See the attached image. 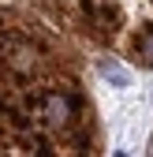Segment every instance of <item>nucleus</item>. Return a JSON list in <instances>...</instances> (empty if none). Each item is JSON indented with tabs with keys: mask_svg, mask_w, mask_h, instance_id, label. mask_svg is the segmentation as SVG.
Instances as JSON below:
<instances>
[{
	"mask_svg": "<svg viewBox=\"0 0 153 157\" xmlns=\"http://www.w3.org/2000/svg\"><path fill=\"white\" fill-rule=\"evenodd\" d=\"M127 52L135 56L142 67H153V26H142V30H135V34H131Z\"/></svg>",
	"mask_w": 153,
	"mask_h": 157,
	"instance_id": "nucleus-1",
	"label": "nucleus"
},
{
	"mask_svg": "<svg viewBox=\"0 0 153 157\" xmlns=\"http://www.w3.org/2000/svg\"><path fill=\"white\" fill-rule=\"evenodd\" d=\"M101 75L108 78L112 86H131V71H123L120 64H112V60H101Z\"/></svg>",
	"mask_w": 153,
	"mask_h": 157,
	"instance_id": "nucleus-2",
	"label": "nucleus"
}]
</instances>
